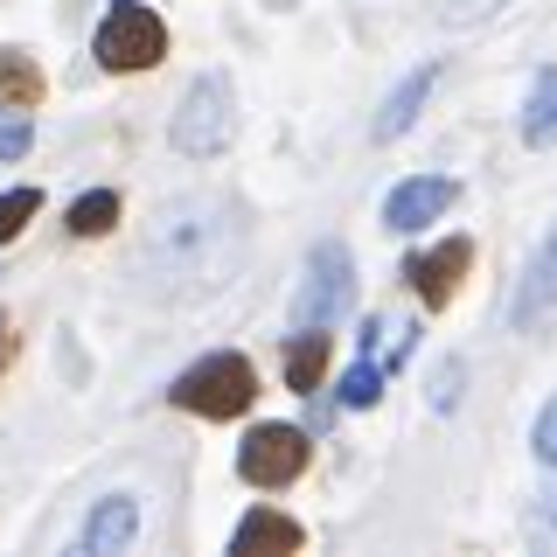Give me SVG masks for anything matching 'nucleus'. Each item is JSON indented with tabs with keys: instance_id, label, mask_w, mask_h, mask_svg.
Instances as JSON below:
<instances>
[{
	"instance_id": "1",
	"label": "nucleus",
	"mask_w": 557,
	"mask_h": 557,
	"mask_svg": "<svg viewBox=\"0 0 557 557\" xmlns=\"http://www.w3.org/2000/svg\"><path fill=\"white\" fill-rule=\"evenodd\" d=\"M237 265V223H223V202L188 196L168 202L161 223L147 231V272H168L182 286H216Z\"/></svg>"
},
{
	"instance_id": "2",
	"label": "nucleus",
	"mask_w": 557,
	"mask_h": 557,
	"mask_svg": "<svg viewBox=\"0 0 557 557\" xmlns=\"http://www.w3.org/2000/svg\"><path fill=\"white\" fill-rule=\"evenodd\" d=\"M231 133H237L231 77H223V70H202V77L182 91V104H174V147L196 153V161H209V153L231 147Z\"/></svg>"
},
{
	"instance_id": "3",
	"label": "nucleus",
	"mask_w": 557,
	"mask_h": 557,
	"mask_svg": "<svg viewBox=\"0 0 557 557\" xmlns=\"http://www.w3.org/2000/svg\"><path fill=\"white\" fill-rule=\"evenodd\" d=\"M348 300H356V265H348V244L342 237H321L307 258V286L300 300H293V321L300 327H335Z\"/></svg>"
},
{
	"instance_id": "4",
	"label": "nucleus",
	"mask_w": 557,
	"mask_h": 557,
	"mask_svg": "<svg viewBox=\"0 0 557 557\" xmlns=\"http://www.w3.org/2000/svg\"><path fill=\"white\" fill-rule=\"evenodd\" d=\"M251 391H258V376H251L244 356H209L174 383L168 397L182 411H196V418H237V411H251Z\"/></svg>"
},
{
	"instance_id": "5",
	"label": "nucleus",
	"mask_w": 557,
	"mask_h": 557,
	"mask_svg": "<svg viewBox=\"0 0 557 557\" xmlns=\"http://www.w3.org/2000/svg\"><path fill=\"white\" fill-rule=\"evenodd\" d=\"M168 57V28L153 8H139V0H112L98 22V63L104 70H147Z\"/></svg>"
},
{
	"instance_id": "6",
	"label": "nucleus",
	"mask_w": 557,
	"mask_h": 557,
	"mask_svg": "<svg viewBox=\"0 0 557 557\" xmlns=\"http://www.w3.org/2000/svg\"><path fill=\"white\" fill-rule=\"evenodd\" d=\"M237 474L251 487H286L307 474V432L300 425H258L251 440L237 446Z\"/></svg>"
},
{
	"instance_id": "7",
	"label": "nucleus",
	"mask_w": 557,
	"mask_h": 557,
	"mask_svg": "<svg viewBox=\"0 0 557 557\" xmlns=\"http://www.w3.org/2000/svg\"><path fill=\"white\" fill-rule=\"evenodd\" d=\"M453 209V182H440V174H418V182H397L391 202H383V223L391 231H425L432 216H446Z\"/></svg>"
},
{
	"instance_id": "8",
	"label": "nucleus",
	"mask_w": 557,
	"mask_h": 557,
	"mask_svg": "<svg viewBox=\"0 0 557 557\" xmlns=\"http://www.w3.org/2000/svg\"><path fill=\"white\" fill-rule=\"evenodd\" d=\"M467 265H474V244H467V237H446L440 244V251H432V258H411V286H418V300H432V307H446L453 300V286H460V272Z\"/></svg>"
},
{
	"instance_id": "9",
	"label": "nucleus",
	"mask_w": 557,
	"mask_h": 557,
	"mask_svg": "<svg viewBox=\"0 0 557 557\" xmlns=\"http://www.w3.org/2000/svg\"><path fill=\"white\" fill-rule=\"evenodd\" d=\"M133 530H139V502L112 495V502H98V509H91V522H84V550H91V557L126 550V544H133Z\"/></svg>"
},
{
	"instance_id": "10",
	"label": "nucleus",
	"mask_w": 557,
	"mask_h": 557,
	"mask_svg": "<svg viewBox=\"0 0 557 557\" xmlns=\"http://www.w3.org/2000/svg\"><path fill=\"white\" fill-rule=\"evenodd\" d=\"M231 550H237V557H258V550H278V557H286V550H300V522L258 509V516H244V522H237Z\"/></svg>"
},
{
	"instance_id": "11",
	"label": "nucleus",
	"mask_w": 557,
	"mask_h": 557,
	"mask_svg": "<svg viewBox=\"0 0 557 557\" xmlns=\"http://www.w3.org/2000/svg\"><path fill=\"white\" fill-rule=\"evenodd\" d=\"M557 300V231H550V244L530 258V278H522V293H516V307H509V321L522 327V321H536Z\"/></svg>"
},
{
	"instance_id": "12",
	"label": "nucleus",
	"mask_w": 557,
	"mask_h": 557,
	"mask_svg": "<svg viewBox=\"0 0 557 557\" xmlns=\"http://www.w3.org/2000/svg\"><path fill=\"white\" fill-rule=\"evenodd\" d=\"M321 370H327V327H300V335L286 342V383L300 397L321 391Z\"/></svg>"
},
{
	"instance_id": "13",
	"label": "nucleus",
	"mask_w": 557,
	"mask_h": 557,
	"mask_svg": "<svg viewBox=\"0 0 557 557\" xmlns=\"http://www.w3.org/2000/svg\"><path fill=\"white\" fill-rule=\"evenodd\" d=\"M432 77H440V70H411V77L397 84L391 98H383V112H376V139H397V133L411 126V119H418V104L432 98Z\"/></svg>"
},
{
	"instance_id": "14",
	"label": "nucleus",
	"mask_w": 557,
	"mask_h": 557,
	"mask_svg": "<svg viewBox=\"0 0 557 557\" xmlns=\"http://www.w3.org/2000/svg\"><path fill=\"white\" fill-rule=\"evenodd\" d=\"M522 139L530 147H557V70H536L530 104H522Z\"/></svg>"
},
{
	"instance_id": "15",
	"label": "nucleus",
	"mask_w": 557,
	"mask_h": 557,
	"mask_svg": "<svg viewBox=\"0 0 557 557\" xmlns=\"http://www.w3.org/2000/svg\"><path fill=\"white\" fill-rule=\"evenodd\" d=\"M0 98L14 104V112H28V104H42V70H35L22 49H0Z\"/></svg>"
},
{
	"instance_id": "16",
	"label": "nucleus",
	"mask_w": 557,
	"mask_h": 557,
	"mask_svg": "<svg viewBox=\"0 0 557 557\" xmlns=\"http://www.w3.org/2000/svg\"><path fill=\"white\" fill-rule=\"evenodd\" d=\"M112 223H119V196H112V188H91V196L70 202V231H77V237H104Z\"/></svg>"
},
{
	"instance_id": "17",
	"label": "nucleus",
	"mask_w": 557,
	"mask_h": 557,
	"mask_svg": "<svg viewBox=\"0 0 557 557\" xmlns=\"http://www.w3.org/2000/svg\"><path fill=\"white\" fill-rule=\"evenodd\" d=\"M376 397H383V362H376V356H362L356 370L342 376V405H356V411H362V405H376Z\"/></svg>"
},
{
	"instance_id": "18",
	"label": "nucleus",
	"mask_w": 557,
	"mask_h": 557,
	"mask_svg": "<svg viewBox=\"0 0 557 557\" xmlns=\"http://www.w3.org/2000/svg\"><path fill=\"white\" fill-rule=\"evenodd\" d=\"M432 14H440L446 28H474V22H487L495 8H509V0H425Z\"/></svg>"
},
{
	"instance_id": "19",
	"label": "nucleus",
	"mask_w": 557,
	"mask_h": 557,
	"mask_svg": "<svg viewBox=\"0 0 557 557\" xmlns=\"http://www.w3.org/2000/svg\"><path fill=\"white\" fill-rule=\"evenodd\" d=\"M35 209H42V196H35V188H8V196H0V244L22 237V223L35 216Z\"/></svg>"
},
{
	"instance_id": "20",
	"label": "nucleus",
	"mask_w": 557,
	"mask_h": 557,
	"mask_svg": "<svg viewBox=\"0 0 557 557\" xmlns=\"http://www.w3.org/2000/svg\"><path fill=\"white\" fill-rule=\"evenodd\" d=\"M530 440H536V460L557 467V397H550L544 411H536V432H530Z\"/></svg>"
},
{
	"instance_id": "21",
	"label": "nucleus",
	"mask_w": 557,
	"mask_h": 557,
	"mask_svg": "<svg viewBox=\"0 0 557 557\" xmlns=\"http://www.w3.org/2000/svg\"><path fill=\"white\" fill-rule=\"evenodd\" d=\"M28 119L22 112H14V119H0V161H22V153H28Z\"/></svg>"
}]
</instances>
